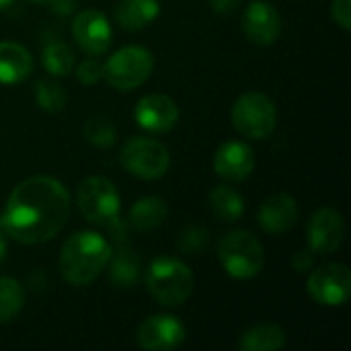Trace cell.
<instances>
[{
  "label": "cell",
  "mask_w": 351,
  "mask_h": 351,
  "mask_svg": "<svg viewBox=\"0 0 351 351\" xmlns=\"http://www.w3.org/2000/svg\"><path fill=\"white\" fill-rule=\"evenodd\" d=\"M70 218V193L53 177H29L21 181L0 216V226L21 245L51 241Z\"/></svg>",
  "instance_id": "obj_1"
},
{
  "label": "cell",
  "mask_w": 351,
  "mask_h": 351,
  "mask_svg": "<svg viewBox=\"0 0 351 351\" xmlns=\"http://www.w3.org/2000/svg\"><path fill=\"white\" fill-rule=\"evenodd\" d=\"M113 247L99 232L80 230L74 232L60 251V274L62 278L76 286L93 284L109 263Z\"/></svg>",
  "instance_id": "obj_2"
},
{
  "label": "cell",
  "mask_w": 351,
  "mask_h": 351,
  "mask_svg": "<svg viewBox=\"0 0 351 351\" xmlns=\"http://www.w3.org/2000/svg\"><path fill=\"white\" fill-rule=\"evenodd\" d=\"M76 204L82 214V218L95 226L109 228L115 237H119V191L113 185V181L105 177H88L78 185L76 191Z\"/></svg>",
  "instance_id": "obj_3"
},
{
  "label": "cell",
  "mask_w": 351,
  "mask_h": 351,
  "mask_svg": "<svg viewBox=\"0 0 351 351\" xmlns=\"http://www.w3.org/2000/svg\"><path fill=\"white\" fill-rule=\"evenodd\" d=\"M191 269L175 257H158L148 265L146 288L150 296L162 306H179L193 292Z\"/></svg>",
  "instance_id": "obj_4"
},
{
  "label": "cell",
  "mask_w": 351,
  "mask_h": 351,
  "mask_svg": "<svg viewBox=\"0 0 351 351\" xmlns=\"http://www.w3.org/2000/svg\"><path fill=\"white\" fill-rule=\"evenodd\" d=\"M218 259L230 278L251 280L261 274L265 265V251L251 232L232 230L220 241Z\"/></svg>",
  "instance_id": "obj_5"
},
{
  "label": "cell",
  "mask_w": 351,
  "mask_h": 351,
  "mask_svg": "<svg viewBox=\"0 0 351 351\" xmlns=\"http://www.w3.org/2000/svg\"><path fill=\"white\" fill-rule=\"evenodd\" d=\"M230 119L234 130L251 140H265L278 125V109L263 93H245L232 103Z\"/></svg>",
  "instance_id": "obj_6"
},
{
  "label": "cell",
  "mask_w": 351,
  "mask_h": 351,
  "mask_svg": "<svg viewBox=\"0 0 351 351\" xmlns=\"http://www.w3.org/2000/svg\"><path fill=\"white\" fill-rule=\"evenodd\" d=\"M119 160L132 177L142 181H156L165 177L171 167V154L167 146L146 136L128 138L121 146Z\"/></svg>",
  "instance_id": "obj_7"
},
{
  "label": "cell",
  "mask_w": 351,
  "mask_h": 351,
  "mask_svg": "<svg viewBox=\"0 0 351 351\" xmlns=\"http://www.w3.org/2000/svg\"><path fill=\"white\" fill-rule=\"evenodd\" d=\"M154 68V56L142 45L117 49L103 64V78L117 90H134L144 84Z\"/></svg>",
  "instance_id": "obj_8"
},
{
  "label": "cell",
  "mask_w": 351,
  "mask_h": 351,
  "mask_svg": "<svg viewBox=\"0 0 351 351\" xmlns=\"http://www.w3.org/2000/svg\"><path fill=\"white\" fill-rule=\"evenodd\" d=\"M306 290L317 304L343 306L351 294V271L343 263H325L313 269Z\"/></svg>",
  "instance_id": "obj_9"
},
{
  "label": "cell",
  "mask_w": 351,
  "mask_h": 351,
  "mask_svg": "<svg viewBox=\"0 0 351 351\" xmlns=\"http://www.w3.org/2000/svg\"><path fill=\"white\" fill-rule=\"evenodd\" d=\"M185 337V325L173 315H150L140 323L136 331L138 348L146 351L177 350Z\"/></svg>",
  "instance_id": "obj_10"
},
{
  "label": "cell",
  "mask_w": 351,
  "mask_h": 351,
  "mask_svg": "<svg viewBox=\"0 0 351 351\" xmlns=\"http://www.w3.org/2000/svg\"><path fill=\"white\" fill-rule=\"evenodd\" d=\"M243 33L253 45H274L282 33V16L278 8L263 0L251 2L243 12Z\"/></svg>",
  "instance_id": "obj_11"
},
{
  "label": "cell",
  "mask_w": 351,
  "mask_h": 351,
  "mask_svg": "<svg viewBox=\"0 0 351 351\" xmlns=\"http://www.w3.org/2000/svg\"><path fill=\"white\" fill-rule=\"evenodd\" d=\"M72 37L76 45L88 56H101L111 45V25L107 16L99 10H82L72 21Z\"/></svg>",
  "instance_id": "obj_12"
},
{
  "label": "cell",
  "mask_w": 351,
  "mask_h": 351,
  "mask_svg": "<svg viewBox=\"0 0 351 351\" xmlns=\"http://www.w3.org/2000/svg\"><path fill=\"white\" fill-rule=\"evenodd\" d=\"M346 234V222L343 216L333 208H323L313 214L306 226V241L308 249L317 255H331L335 253Z\"/></svg>",
  "instance_id": "obj_13"
},
{
  "label": "cell",
  "mask_w": 351,
  "mask_h": 351,
  "mask_svg": "<svg viewBox=\"0 0 351 351\" xmlns=\"http://www.w3.org/2000/svg\"><path fill=\"white\" fill-rule=\"evenodd\" d=\"M134 119L140 128L152 134H167L177 125L179 119V107L177 103L162 95V93H150L144 95L136 107H134Z\"/></svg>",
  "instance_id": "obj_14"
},
{
  "label": "cell",
  "mask_w": 351,
  "mask_h": 351,
  "mask_svg": "<svg viewBox=\"0 0 351 351\" xmlns=\"http://www.w3.org/2000/svg\"><path fill=\"white\" fill-rule=\"evenodd\" d=\"M214 171L226 183L245 181L255 171L253 148L239 140L224 142L214 154Z\"/></svg>",
  "instance_id": "obj_15"
},
{
  "label": "cell",
  "mask_w": 351,
  "mask_h": 351,
  "mask_svg": "<svg viewBox=\"0 0 351 351\" xmlns=\"http://www.w3.org/2000/svg\"><path fill=\"white\" fill-rule=\"evenodd\" d=\"M257 222L267 234H284L292 230L298 222L296 199L288 193L269 195L257 212Z\"/></svg>",
  "instance_id": "obj_16"
},
{
  "label": "cell",
  "mask_w": 351,
  "mask_h": 351,
  "mask_svg": "<svg viewBox=\"0 0 351 351\" xmlns=\"http://www.w3.org/2000/svg\"><path fill=\"white\" fill-rule=\"evenodd\" d=\"M35 60L31 51L16 41H0V82L16 84L31 76Z\"/></svg>",
  "instance_id": "obj_17"
},
{
  "label": "cell",
  "mask_w": 351,
  "mask_h": 351,
  "mask_svg": "<svg viewBox=\"0 0 351 351\" xmlns=\"http://www.w3.org/2000/svg\"><path fill=\"white\" fill-rule=\"evenodd\" d=\"M160 14L158 0H119L115 6V23L125 31H140Z\"/></svg>",
  "instance_id": "obj_18"
},
{
  "label": "cell",
  "mask_w": 351,
  "mask_h": 351,
  "mask_svg": "<svg viewBox=\"0 0 351 351\" xmlns=\"http://www.w3.org/2000/svg\"><path fill=\"white\" fill-rule=\"evenodd\" d=\"M167 216H169L167 202L162 197L148 195V197L138 199L132 206L128 222H130L132 230H136V232H150V230L162 226Z\"/></svg>",
  "instance_id": "obj_19"
},
{
  "label": "cell",
  "mask_w": 351,
  "mask_h": 351,
  "mask_svg": "<svg viewBox=\"0 0 351 351\" xmlns=\"http://www.w3.org/2000/svg\"><path fill=\"white\" fill-rule=\"evenodd\" d=\"M109 278L115 288H132L140 278V259L136 253L125 245L119 243L115 251H111L109 257Z\"/></svg>",
  "instance_id": "obj_20"
},
{
  "label": "cell",
  "mask_w": 351,
  "mask_h": 351,
  "mask_svg": "<svg viewBox=\"0 0 351 351\" xmlns=\"http://www.w3.org/2000/svg\"><path fill=\"white\" fill-rule=\"evenodd\" d=\"M286 346V331L280 325L263 323L247 329L239 341L243 351H278Z\"/></svg>",
  "instance_id": "obj_21"
},
{
  "label": "cell",
  "mask_w": 351,
  "mask_h": 351,
  "mask_svg": "<svg viewBox=\"0 0 351 351\" xmlns=\"http://www.w3.org/2000/svg\"><path fill=\"white\" fill-rule=\"evenodd\" d=\"M210 208H212V214L220 222L232 224V222L243 218V214H245V199H243V195L234 187L218 185L210 193Z\"/></svg>",
  "instance_id": "obj_22"
},
{
  "label": "cell",
  "mask_w": 351,
  "mask_h": 351,
  "mask_svg": "<svg viewBox=\"0 0 351 351\" xmlns=\"http://www.w3.org/2000/svg\"><path fill=\"white\" fill-rule=\"evenodd\" d=\"M41 64L53 76H68L72 72V68H74V53L64 41L49 39V41L43 43Z\"/></svg>",
  "instance_id": "obj_23"
},
{
  "label": "cell",
  "mask_w": 351,
  "mask_h": 351,
  "mask_svg": "<svg viewBox=\"0 0 351 351\" xmlns=\"http://www.w3.org/2000/svg\"><path fill=\"white\" fill-rule=\"evenodd\" d=\"M25 304V290L12 278H0V325L10 323Z\"/></svg>",
  "instance_id": "obj_24"
},
{
  "label": "cell",
  "mask_w": 351,
  "mask_h": 351,
  "mask_svg": "<svg viewBox=\"0 0 351 351\" xmlns=\"http://www.w3.org/2000/svg\"><path fill=\"white\" fill-rule=\"evenodd\" d=\"M68 95L64 90L62 84L41 78L35 82V103L39 105V109L47 111V113H60L66 107Z\"/></svg>",
  "instance_id": "obj_25"
},
{
  "label": "cell",
  "mask_w": 351,
  "mask_h": 351,
  "mask_svg": "<svg viewBox=\"0 0 351 351\" xmlns=\"http://www.w3.org/2000/svg\"><path fill=\"white\" fill-rule=\"evenodd\" d=\"M84 138L99 146V148H109L115 144V128L109 119L105 117H90L84 123Z\"/></svg>",
  "instance_id": "obj_26"
},
{
  "label": "cell",
  "mask_w": 351,
  "mask_h": 351,
  "mask_svg": "<svg viewBox=\"0 0 351 351\" xmlns=\"http://www.w3.org/2000/svg\"><path fill=\"white\" fill-rule=\"evenodd\" d=\"M208 230L202 228V226H189L181 232L177 245H179V251L185 253V255H199L206 247H208Z\"/></svg>",
  "instance_id": "obj_27"
},
{
  "label": "cell",
  "mask_w": 351,
  "mask_h": 351,
  "mask_svg": "<svg viewBox=\"0 0 351 351\" xmlns=\"http://www.w3.org/2000/svg\"><path fill=\"white\" fill-rule=\"evenodd\" d=\"M74 72H76V78H78L80 84L90 86V84H97V82L103 78V64H99V62L93 60V58H86V60H82V62L76 66Z\"/></svg>",
  "instance_id": "obj_28"
},
{
  "label": "cell",
  "mask_w": 351,
  "mask_h": 351,
  "mask_svg": "<svg viewBox=\"0 0 351 351\" xmlns=\"http://www.w3.org/2000/svg\"><path fill=\"white\" fill-rule=\"evenodd\" d=\"M331 16L343 29H351V0H333L331 2Z\"/></svg>",
  "instance_id": "obj_29"
},
{
  "label": "cell",
  "mask_w": 351,
  "mask_h": 351,
  "mask_svg": "<svg viewBox=\"0 0 351 351\" xmlns=\"http://www.w3.org/2000/svg\"><path fill=\"white\" fill-rule=\"evenodd\" d=\"M315 257H317V253L311 251V249L296 251L294 257H292V267H294L298 274H304V271H308V269L315 267Z\"/></svg>",
  "instance_id": "obj_30"
},
{
  "label": "cell",
  "mask_w": 351,
  "mask_h": 351,
  "mask_svg": "<svg viewBox=\"0 0 351 351\" xmlns=\"http://www.w3.org/2000/svg\"><path fill=\"white\" fill-rule=\"evenodd\" d=\"M241 0H210V6L218 14H232L239 8Z\"/></svg>",
  "instance_id": "obj_31"
},
{
  "label": "cell",
  "mask_w": 351,
  "mask_h": 351,
  "mask_svg": "<svg viewBox=\"0 0 351 351\" xmlns=\"http://www.w3.org/2000/svg\"><path fill=\"white\" fill-rule=\"evenodd\" d=\"M6 255H8V243H6V232L2 230V226H0V267H2V263L6 261Z\"/></svg>",
  "instance_id": "obj_32"
},
{
  "label": "cell",
  "mask_w": 351,
  "mask_h": 351,
  "mask_svg": "<svg viewBox=\"0 0 351 351\" xmlns=\"http://www.w3.org/2000/svg\"><path fill=\"white\" fill-rule=\"evenodd\" d=\"M12 2H14V0H0V12H4L6 8H10Z\"/></svg>",
  "instance_id": "obj_33"
},
{
  "label": "cell",
  "mask_w": 351,
  "mask_h": 351,
  "mask_svg": "<svg viewBox=\"0 0 351 351\" xmlns=\"http://www.w3.org/2000/svg\"><path fill=\"white\" fill-rule=\"evenodd\" d=\"M33 2H43V4H53L56 0H33Z\"/></svg>",
  "instance_id": "obj_34"
}]
</instances>
